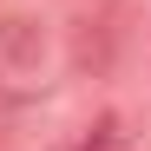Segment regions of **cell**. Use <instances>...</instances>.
<instances>
[{
	"label": "cell",
	"mask_w": 151,
	"mask_h": 151,
	"mask_svg": "<svg viewBox=\"0 0 151 151\" xmlns=\"http://www.w3.org/2000/svg\"><path fill=\"white\" fill-rule=\"evenodd\" d=\"M0 46H7L13 66H33V59H40V33H33V20H7V27H0Z\"/></svg>",
	"instance_id": "obj_1"
}]
</instances>
